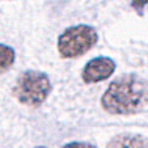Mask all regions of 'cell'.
Listing matches in <instances>:
<instances>
[{
	"mask_svg": "<svg viewBox=\"0 0 148 148\" xmlns=\"http://www.w3.org/2000/svg\"><path fill=\"white\" fill-rule=\"evenodd\" d=\"M147 4H148V0H132L131 1V7L136 12H139V13H142V11L144 9V7Z\"/></svg>",
	"mask_w": 148,
	"mask_h": 148,
	"instance_id": "ba28073f",
	"label": "cell"
},
{
	"mask_svg": "<svg viewBox=\"0 0 148 148\" xmlns=\"http://www.w3.org/2000/svg\"><path fill=\"white\" fill-rule=\"evenodd\" d=\"M98 42V33L90 25H75L67 28L58 37L56 49L63 59L80 58L90 51Z\"/></svg>",
	"mask_w": 148,
	"mask_h": 148,
	"instance_id": "3957f363",
	"label": "cell"
},
{
	"mask_svg": "<svg viewBox=\"0 0 148 148\" xmlns=\"http://www.w3.org/2000/svg\"><path fill=\"white\" fill-rule=\"evenodd\" d=\"M148 102V85L136 73H125L109 84L101 96V106L112 115H132Z\"/></svg>",
	"mask_w": 148,
	"mask_h": 148,
	"instance_id": "6da1fadb",
	"label": "cell"
},
{
	"mask_svg": "<svg viewBox=\"0 0 148 148\" xmlns=\"http://www.w3.org/2000/svg\"><path fill=\"white\" fill-rule=\"evenodd\" d=\"M34 148H47L46 145H37V147H34Z\"/></svg>",
	"mask_w": 148,
	"mask_h": 148,
	"instance_id": "9c48e42d",
	"label": "cell"
},
{
	"mask_svg": "<svg viewBox=\"0 0 148 148\" xmlns=\"http://www.w3.org/2000/svg\"><path fill=\"white\" fill-rule=\"evenodd\" d=\"M51 90L53 84L47 73L28 70L17 77L12 92L20 103L26 106H39L47 100Z\"/></svg>",
	"mask_w": 148,
	"mask_h": 148,
	"instance_id": "7a4b0ae2",
	"label": "cell"
},
{
	"mask_svg": "<svg viewBox=\"0 0 148 148\" xmlns=\"http://www.w3.org/2000/svg\"><path fill=\"white\" fill-rule=\"evenodd\" d=\"M117 64L109 56L93 58L84 66L81 72V80L85 84H97L105 81L115 72Z\"/></svg>",
	"mask_w": 148,
	"mask_h": 148,
	"instance_id": "277c9868",
	"label": "cell"
},
{
	"mask_svg": "<svg viewBox=\"0 0 148 148\" xmlns=\"http://www.w3.org/2000/svg\"><path fill=\"white\" fill-rule=\"evenodd\" d=\"M62 148H97V147L89 142H71L64 144Z\"/></svg>",
	"mask_w": 148,
	"mask_h": 148,
	"instance_id": "52a82bcc",
	"label": "cell"
},
{
	"mask_svg": "<svg viewBox=\"0 0 148 148\" xmlns=\"http://www.w3.org/2000/svg\"><path fill=\"white\" fill-rule=\"evenodd\" d=\"M16 60V53L8 45L0 43V75L11 70Z\"/></svg>",
	"mask_w": 148,
	"mask_h": 148,
	"instance_id": "8992f818",
	"label": "cell"
},
{
	"mask_svg": "<svg viewBox=\"0 0 148 148\" xmlns=\"http://www.w3.org/2000/svg\"><path fill=\"white\" fill-rule=\"evenodd\" d=\"M106 148H148V140L142 135L119 134L108 143Z\"/></svg>",
	"mask_w": 148,
	"mask_h": 148,
	"instance_id": "5b68a950",
	"label": "cell"
}]
</instances>
